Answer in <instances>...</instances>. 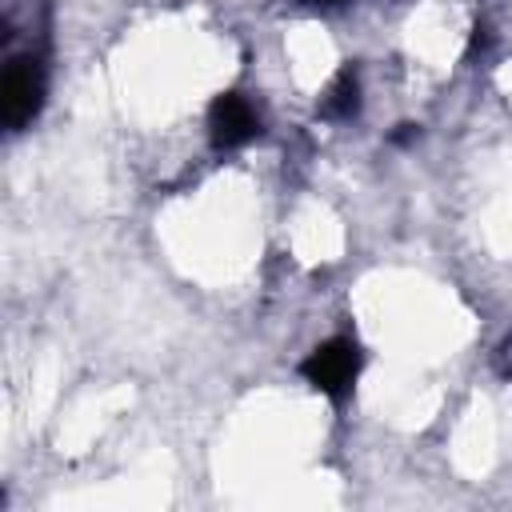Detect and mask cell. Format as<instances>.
Returning a JSON list of instances; mask_svg holds the SVG:
<instances>
[{
    "label": "cell",
    "instance_id": "obj_1",
    "mask_svg": "<svg viewBox=\"0 0 512 512\" xmlns=\"http://www.w3.org/2000/svg\"><path fill=\"white\" fill-rule=\"evenodd\" d=\"M44 104V68L36 56H12L0 76V116L8 132H20L36 120Z\"/></svg>",
    "mask_w": 512,
    "mask_h": 512
},
{
    "label": "cell",
    "instance_id": "obj_2",
    "mask_svg": "<svg viewBox=\"0 0 512 512\" xmlns=\"http://www.w3.org/2000/svg\"><path fill=\"white\" fill-rule=\"evenodd\" d=\"M300 376H304L316 392H324V396H332V400H344V396L352 392L356 376H360V348H356V340L336 336V340L316 344V348L300 360Z\"/></svg>",
    "mask_w": 512,
    "mask_h": 512
},
{
    "label": "cell",
    "instance_id": "obj_3",
    "mask_svg": "<svg viewBox=\"0 0 512 512\" xmlns=\"http://www.w3.org/2000/svg\"><path fill=\"white\" fill-rule=\"evenodd\" d=\"M256 132H260V116H256V108H252L240 92H224V96L212 100V108H208V136H212V148H220V152L240 148V144H248Z\"/></svg>",
    "mask_w": 512,
    "mask_h": 512
},
{
    "label": "cell",
    "instance_id": "obj_4",
    "mask_svg": "<svg viewBox=\"0 0 512 512\" xmlns=\"http://www.w3.org/2000/svg\"><path fill=\"white\" fill-rule=\"evenodd\" d=\"M356 108H360V76H356V68H340L320 96V116L348 120V116H356Z\"/></svg>",
    "mask_w": 512,
    "mask_h": 512
},
{
    "label": "cell",
    "instance_id": "obj_5",
    "mask_svg": "<svg viewBox=\"0 0 512 512\" xmlns=\"http://www.w3.org/2000/svg\"><path fill=\"white\" fill-rule=\"evenodd\" d=\"M308 4H340V0H308Z\"/></svg>",
    "mask_w": 512,
    "mask_h": 512
}]
</instances>
